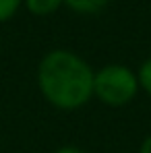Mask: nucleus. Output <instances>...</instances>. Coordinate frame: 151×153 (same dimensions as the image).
I'll list each match as a JSON object with an SVG mask.
<instances>
[{"instance_id": "obj_7", "label": "nucleus", "mask_w": 151, "mask_h": 153, "mask_svg": "<svg viewBox=\"0 0 151 153\" xmlns=\"http://www.w3.org/2000/svg\"><path fill=\"white\" fill-rule=\"evenodd\" d=\"M139 153H151V132L145 137V141H143V145H141V151Z\"/></svg>"}, {"instance_id": "obj_3", "label": "nucleus", "mask_w": 151, "mask_h": 153, "mask_svg": "<svg viewBox=\"0 0 151 153\" xmlns=\"http://www.w3.org/2000/svg\"><path fill=\"white\" fill-rule=\"evenodd\" d=\"M27 6V10L31 15H37V17H46V15H52L56 13L64 2L62 0H25L23 2Z\"/></svg>"}, {"instance_id": "obj_5", "label": "nucleus", "mask_w": 151, "mask_h": 153, "mask_svg": "<svg viewBox=\"0 0 151 153\" xmlns=\"http://www.w3.org/2000/svg\"><path fill=\"white\" fill-rule=\"evenodd\" d=\"M23 2H25V0H0V23L13 19L15 13L19 10V6H21Z\"/></svg>"}, {"instance_id": "obj_6", "label": "nucleus", "mask_w": 151, "mask_h": 153, "mask_svg": "<svg viewBox=\"0 0 151 153\" xmlns=\"http://www.w3.org/2000/svg\"><path fill=\"white\" fill-rule=\"evenodd\" d=\"M137 79H139V87L145 89L151 95V58H147V60L141 64V68H139V73H137Z\"/></svg>"}, {"instance_id": "obj_8", "label": "nucleus", "mask_w": 151, "mask_h": 153, "mask_svg": "<svg viewBox=\"0 0 151 153\" xmlns=\"http://www.w3.org/2000/svg\"><path fill=\"white\" fill-rule=\"evenodd\" d=\"M54 153H85V151L79 149V147H60V149H56Z\"/></svg>"}, {"instance_id": "obj_4", "label": "nucleus", "mask_w": 151, "mask_h": 153, "mask_svg": "<svg viewBox=\"0 0 151 153\" xmlns=\"http://www.w3.org/2000/svg\"><path fill=\"white\" fill-rule=\"evenodd\" d=\"M68 8H73L75 13H83V15H91V13H97L101 10L108 0H62Z\"/></svg>"}, {"instance_id": "obj_1", "label": "nucleus", "mask_w": 151, "mask_h": 153, "mask_svg": "<svg viewBox=\"0 0 151 153\" xmlns=\"http://www.w3.org/2000/svg\"><path fill=\"white\" fill-rule=\"evenodd\" d=\"M91 66L71 50L48 52L37 66V85L42 95L60 110H77L93 95Z\"/></svg>"}, {"instance_id": "obj_2", "label": "nucleus", "mask_w": 151, "mask_h": 153, "mask_svg": "<svg viewBox=\"0 0 151 153\" xmlns=\"http://www.w3.org/2000/svg\"><path fill=\"white\" fill-rule=\"evenodd\" d=\"M139 79L124 64H108L93 76V95L110 108H122L135 100Z\"/></svg>"}]
</instances>
